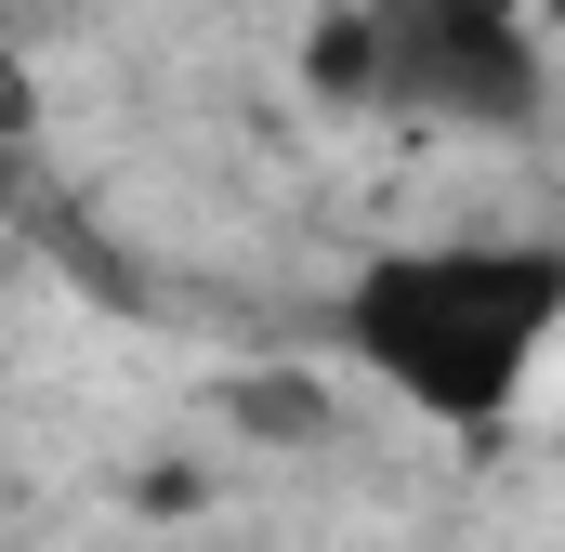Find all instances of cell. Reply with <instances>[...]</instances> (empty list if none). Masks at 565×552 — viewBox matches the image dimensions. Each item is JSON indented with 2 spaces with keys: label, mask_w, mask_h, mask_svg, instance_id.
Returning <instances> with one entry per match:
<instances>
[{
  "label": "cell",
  "mask_w": 565,
  "mask_h": 552,
  "mask_svg": "<svg viewBox=\"0 0 565 552\" xmlns=\"http://www.w3.org/2000/svg\"><path fill=\"white\" fill-rule=\"evenodd\" d=\"M342 355L447 434H500L565 342V237H408L342 289Z\"/></svg>",
  "instance_id": "6da1fadb"
},
{
  "label": "cell",
  "mask_w": 565,
  "mask_h": 552,
  "mask_svg": "<svg viewBox=\"0 0 565 552\" xmlns=\"http://www.w3.org/2000/svg\"><path fill=\"white\" fill-rule=\"evenodd\" d=\"M369 13V106L408 132L513 145L553 106V40L540 0H355Z\"/></svg>",
  "instance_id": "7a4b0ae2"
},
{
  "label": "cell",
  "mask_w": 565,
  "mask_h": 552,
  "mask_svg": "<svg viewBox=\"0 0 565 552\" xmlns=\"http://www.w3.org/2000/svg\"><path fill=\"white\" fill-rule=\"evenodd\" d=\"M302 93H316V106H369V13H355V0L302 26Z\"/></svg>",
  "instance_id": "3957f363"
}]
</instances>
